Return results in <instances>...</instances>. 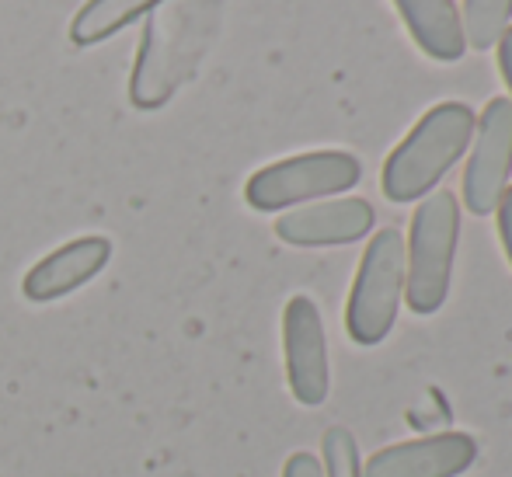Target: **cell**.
<instances>
[{
    "instance_id": "obj_12",
    "label": "cell",
    "mask_w": 512,
    "mask_h": 477,
    "mask_svg": "<svg viewBox=\"0 0 512 477\" xmlns=\"http://www.w3.org/2000/svg\"><path fill=\"white\" fill-rule=\"evenodd\" d=\"M161 0H88L70 21V39L74 46H98V42L112 39L136 18L150 14Z\"/></svg>"
},
{
    "instance_id": "obj_5",
    "label": "cell",
    "mask_w": 512,
    "mask_h": 477,
    "mask_svg": "<svg viewBox=\"0 0 512 477\" xmlns=\"http://www.w3.org/2000/svg\"><path fill=\"white\" fill-rule=\"evenodd\" d=\"M363 178V164L349 150H310L265 164L248 178L244 202L258 213H283L304 202H321L328 195H342Z\"/></svg>"
},
{
    "instance_id": "obj_17",
    "label": "cell",
    "mask_w": 512,
    "mask_h": 477,
    "mask_svg": "<svg viewBox=\"0 0 512 477\" xmlns=\"http://www.w3.org/2000/svg\"><path fill=\"white\" fill-rule=\"evenodd\" d=\"M495 49H499V70H502V81H506L509 95H512V25L502 32V39L495 42ZM512 101V98H509Z\"/></svg>"
},
{
    "instance_id": "obj_8",
    "label": "cell",
    "mask_w": 512,
    "mask_h": 477,
    "mask_svg": "<svg viewBox=\"0 0 512 477\" xmlns=\"http://www.w3.org/2000/svg\"><path fill=\"white\" fill-rule=\"evenodd\" d=\"M377 223V213L359 195L321 199L297 206L276 220V237L293 248H338V244L363 241Z\"/></svg>"
},
{
    "instance_id": "obj_13",
    "label": "cell",
    "mask_w": 512,
    "mask_h": 477,
    "mask_svg": "<svg viewBox=\"0 0 512 477\" xmlns=\"http://www.w3.org/2000/svg\"><path fill=\"white\" fill-rule=\"evenodd\" d=\"M460 25H464L467 49H492L502 39V32L512 25V0H464V14H460Z\"/></svg>"
},
{
    "instance_id": "obj_3",
    "label": "cell",
    "mask_w": 512,
    "mask_h": 477,
    "mask_svg": "<svg viewBox=\"0 0 512 477\" xmlns=\"http://www.w3.org/2000/svg\"><path fill=\"white\" fill-rule=\"evenodd\" d=\"M460 244V202L453 192L436 189L418 202L405 241V300L418 317L436 314L446 303L453 258Z\"/></svg>"
},
{
    "instance_id": "obj_7",
    "label": "cell",
    "mask_w": 512,
    "mask_h": 477,
    "mask_svg": "<svg viewBox=\"0 0 512 477\" xmlns=\"http://www.w3.org/2000/svg\"><path fill=\"white\" fill-rule=\"evenodd\" d=\"M283 359H286V383L293 397L304 408L324 404L331 390L328 373V335H324V317L310 296H293L283 310Z\"/></svg>"
},
{
    "instance_id": "obj_11",
    "label": "cell",
    "mask_w": 512,
    "mask_h": 477,
    "mask_svg": "<svg viewBox=\"0 0 512 477\" xmlns=\"http://www.w3.org/2000/svg\"><path fill=\"white\" fill-rule=\"evenodd\" d=\"M401 21L429 60L457 63L467 53L464 25L453 0H394Z\"/></svg>"
},
{
    "instance_id": "obj_14",
    "label": "cell",
    "mask_w": 512,
    "mask_h": 477,
    "mask_svg": "<svg viewBox=\"0 0 512 477\" xmlns=\"http://www.w3.org/2000/svg\"><path fill=\"white\" fill-rule=\"evenodd\" d=\"M324 477H363V464H359V443L345 425H331L321 436Z\"/></svg>"
},
{
    "instance_id": "obj_1",
    "label": "cell",
    "mask_w": 512,
    "mask_h": 477,
    "mask_svg": "<svg viewBox=\"0 0 512 477\" xmlns=\"http://www.w3.org/2000/svg\"><path fill=\"white\" fill-rule=\"evenodd\" d=\"M213 11L216 0H161L150 11L129 74V101L136 108L154 112L182 88L209 39Z\"/></svg>"
},
{
    "instance_id": "obj_2",
    "label": "cell",
    "mask_w": 512,
    "mask_h": 477,
    "mask_svg": "<svg viewBox=\"0 0 512 477\" xmlns=\"http://www.w3.org/2000/svg\"><path fill=\"white\" fill-rule=\"evenodd\" d=\"M474 119L478 115L464 101L432 105L387 157L384 175H380V189L387 199L405 206V202H418L429 192H436L446 171L471 147Z\"/></svg>"
},
{
    "instance_id": "obj_10",
    "label": "cell",
    "mask_w": 512,
    "mask_h": 477,
    "mask_svg": "<svg viewBox=\"0 0 512 477\" xmlns=\"http://www.w3.org/2000/svg\"><path fill=\"white\" fill-rule=\"evenodd\" d=\"M112 258V241L102 234H88L67 241L63 248L49 251L42 262H35L21 279V293L28 303H53L60 296L77 293L108 265Z\"/></svg>"
},
{
    "instance_id": "obj_4",
    "label": "cell",
    "mask_w": 512,
    "mask_h": 477,
    "mask_svg": "<svg viewBox=\"0 0 512 477\" xmlns=\"http://www.w3.org/2000/svg\"><path fill=\"white\" fill-rule=\"evenodd\" d=\"M405 300V234L384 227L370 237L345 303V331L356 345H380L391 335Z\"/></svg>"
},
{
    "instance_id": "obj_9",
    "label": "cell",
    "mask_w": 512,
    "mask_h": 477,
    "mask_svg": "<svg viewBox=\"0 0 512 477\" xmlns=\"http://www.w3.org/2000/svg\"><path fill=\"white\" fill-rule=\"evenodd\" d=\"M478 460V443L464 432L408 439L377 450L363 464V477H460Z\"/></svg>"
},
{
    "instance_id": "obj_16",
    "label": "cell",
    "mask_w": 512,
    "mask_h": 477,
    "mask_svg": "<svg viewBox=\"0 0 512 477\" xmlns=\"http://www.w3.org/2000/svg\"><path fill=\"white\" fill-rule=\"evenodd\" d=\"M495 220H499V237H502V248H506V258L512 265V185L502 192L499 206H495Z\"/></svg>"
},
{
    "instance_id": "obj_15",
    "label": "cell",
    "mask_w": 512,
    "mask_h": 477,
    "mask_svg": "<svg viewBox=\"0 0 512 477\" xmlns=\"http://www.w3.org/2000/svg\"><path fill=\"white\" fill-rule=\"evenodd\" d=\"M283 477H324L321 471V460L314 457V453H290V460L283 464Z\"/></svg>"
},
{
    "instance_id": "obj_6",
    "label": "cell",
    "mask_w": 512,
    "mask_h": 477,
    "mask_svg": "<svg viewBox=\"0 0 512 477\" xmlns=\"http://www.w3.org/2000/svg\"><path fill=\"white\" fill-rule=\"evenodd\" d=\"M512 178V101L492 98L474 119L471 157L464 168V209L474 216L495 213Z\"/></svg>"
}]
</instances>
